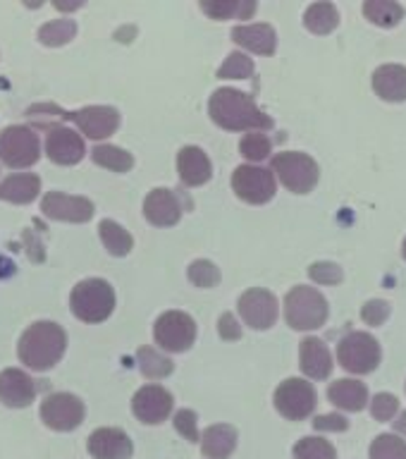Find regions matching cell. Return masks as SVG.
Here are the masks:
<instances>
[{
	"label": "cell",
	"mask_w": 406,
	"mask_h": 459,
	"mask_svg": "<svg viewBox=\"0 0 406 459\" xmlns=\"http://www.w3.org/2000/svg\"><path fill=\"white\" fill-rule=\"evenodd\" d=\"M208 115L218 127L228 132H265L272 129V120L256 106L249 93L222 86L208 99Z\"/></svg>",
	"instance_id": "obj_1"
},
{
	"label": "cell",
	"mask_w": 406,
	"mask_h": 459,
	"mask_svg": "<svg viewBox=\"0 0 406 459\" xmlns=\"http://www.w3.org/2000/svg\"><path fill=\"white\" fill-rule=\"evenodd\" d=\"M67 350L65 330L53 321H39L24 330L20 337V361L27 364L31 371H48L63 359Z\"/></svg>",
	"instance_id": "obj_2"
},
{
	"label": "cell",
	"mask_w": 406,
	"mask_h": 459,
	"mask_svg": "<svg viewBox=\"0 0 406 459\" xmlns=\"http://www.w3.org/2000/svg\"><path fill=\"white\" fill-rule=\"evenodd\" d=\"M72 314L84 323H103L115 308V290L108 280H82L70 297Z\"/></svg>",
	"instance_id": "obj_3"
},
{
	"label": "cell",
	"mask_w": 406,
	"mask_h": 459,
	"mask_svg": "<svg viewBox=\"0 0 406 459\" xmlns=\"http://www.w3.org/2000/svg\"><path fill=\"white\" fill-rule=\"evenodd\" d=\"M285 318L294 330H318L328 321V301L315 287L297 285L285 297Z\"/></svg>",
	"instance_id": "obj_4"
},
{
	"label": "cell",
	"mask_w": 406,
	"mask_h": 459,
	"mask_svg": "<svg viewBox=\"0 0 406 459\" xmlns=\"http://www.w3.org/2000/svg\"><path fill=\"white\" fill-rule=\"evenodd\" d=\"M271 168L275 178L289 189L292 194H308L314 192L321 178V168L314 158L301 151H285L275 153L271 160Z\"/></svg>",
	"instance_id": "obj_5"
},
{
	"label": "cell",
	"mask_w": 406,
	"mask_h": 459,
	"mask_svg": "<svg viewBox=\"0 0 406 459\" xmlns=\"http://www.w3.org/2000/svg\"><path fill=\"white\" fill-rule=\"evenodd\" d=\"M337 361L344 371L366 376L373 373L380 364V344L371 333H350L337 344Z\"/></svg>",
	"instance_id": "obj_6"
},
{
	"label": "cell",
	"mask_w": 406,
	"mask_h": 459,
	"mask_svg": "<svg viewBox=\"0 0 406 459\" xmlns=\"http://www.w3.org/2000/svg\"><path fill=\"white\" fill-rule=\"evenodd\" d=\"M272 404L289 421H304V419L314 414L315 404H318V394H315V387L308 380L287 378L280 383L275 394H272Z\"/></svg>",
	"instance_id": "obj_7"
},
{
	"label": "cell",
	"mask_w": 406,
	"mask_h": 459,
	"mask_svg": "<svg viewBox=\"0 0 406 459\" xmlns=\"http://www.w3.org/2000/svg\"><path fill=\"white\" fill-rule=\"evenodd\" d=\"M39 156H41V143L34 129L7 127L0 132V160L7 168H14V170L31 168Z\"/></svg>",
	"instance_id": "obj_8"
},
{
	"label": "cell",
	"mask_w": 406,
	"mask_h": 459,
	"mask_svg": "<svg viewBox=\"0 0 406 459\" xmlns=\"http://www.w3.org/2000/svg\"><path fill=\"white\" fill-rule=\"evenodd\" d=\"M232 189L242 201L254 204V206H263L275 196L278 192V182H275V172L258 168V165H239L232 172Z\"/></svg>",
	"instance_id": "obj_9"
},
{
	"label": "cell",
	"mask_w": 406,
	"mask_h": 459,
	"mask_svg": "<svg viewBox=\"0 0 406 459\" xmlns=\"http://www.w3.org/2000/svg\"><path fill=\"white\" fill-rule=\"evenodd\" d=\"M156 344L165 351H186L196 340V323L185 311H165L153 325Z\"/></svg>",
	"instance_id": "obj_10"
},
{
	"label": "cell",
	"mask_w": 406,
	"mask_h": 459,
	"mask_svg": "<svg viewBox=\"0 0 406 459\" xmlns=\"http://www.w3.org/2000/svg\"><path fill=\"white\" fill-rule=\"evenodd\" d=\"M84 414H86L84 402L72 393L48 394L41 404L43 423H46L48 429L60 430V433L79 429L82 421H84Z\"/></svg>",
	"instance_id": "obj_11"
},
{
	"label": "cell",
	"mask_w": 406,
	"mask_h": 459,
	"mask_svg": "<svg viewBox=\"0 0 406 459\" xmlns=\"http://www.w3.org/2000/svg\"><path fill=\"white\" fill-rule=\"evenodd\" d=\"M239 316L244 318L246 325H251L254 330H268L275 325L280 316L278 297L268 290H261V287H254V290H246V292L239 297Z\"/></svg>",
	"instance_id": "obj_12"
},
{
	"label": "cell",
	"mask_w": 406,
	"mask_h": 459,
	"mask_svg": "<svg viewBox=\"0 0 406 459\" xmlns=\"http://www.w3.org/2000/svg\"><path fill=\"white\" fill-rule=\"evenodd\" d=\"M172 407H175L172 394L163 385H156V383L139 387L134 397H132V411H134L139 421L149 423V426L163 423L172 414Z\"/></svg>",
	"instance_id": "obj_13"
},
{
	"label": "cell",
	"mask_w": 406,
	"mask_h": 459,
	"mask_svg": "<svg viewBox=\"0 0 406 459\" xmlns=\"http://www.w3.org/2000/svg\"><path fill=\"white\" fill-rule=\"evenodd\" d=\"M67 120L74 122L79 132L89 139H108L120 127V113L110 106H86L82 110L67 113Z\"/></svg>",
	"instance_id": "obj_14"
},
{
	"label": "cell",
	"mask_w": 406,
	"mask_h": 459,
	"mask_svg": "<svg viewBox=\"0 0 406 459\" xmlns=\"http://www.w3.org/2000/svg\"><path fill=\"white\" fill-rule=\"evenodd\" d=\"M43 215L63 222H86L93 218V204L84 196H70L63 192H48L41 201Z\"/></svg>",
	"instance_id": "obj_15"
},
{
	"label": "cell",
	"mask_w": 406,
	"mask_h": 459,
	"mask_svg": "<svg viewBox=\"0 0 406 459\" xmlns=\"http://www.w3.org/2000/svg\"><path fill=\"white\" fill-rule=\"evenodd\" d=\"M86 153L84 139L70 127H53L46 139V156L57 165H77Z\"/></svg>",
	"instance_id": "obj_16"
},
{
	"label": "cell",
	"mask_w": 406,
	"mask_h": 459,
	"mask_svg": "<svg viewBox=\"0 0 406 459\" xmlns=\"http://www.w3.org/2000/svg\"><path fill=\"white\" fill-rule=\"evenodd\" d=\"M143 215L156 228H172V225H177L179 218H182V204H179L177 194L165 189V186L153 189L146 196V201H143Z\"/></svg>",
	"instance_id": "obj_17"
},
{
	"label": "cell",
	"mask_w": 406,
	"mask_h": 459,
	"mask_svg": "<svg viewBox=\"0 0 406 459\" xmlns=\"http://www.w3.org/2000/svg\"><path fill=\"white\" fill-rule=\"evenodd\" d=\"M134 445L122 429H99L89 436V455L93 459H132Z\"/></svg>",
	"instance_id": "obj_18"
},
{
	"label": "cell",
	"mask_w": 406,
	"mask_h": 459,
	"mask_svg": "<svg viewBox=\"0 0 406 459\" xmlns=\"http://www.w3.org/2000/svg\"><path fill=\"white\" fill-rule=\"evenodd\" d=\"M36 397V383L22 368L0 371V402L5 407H29Z\"/></svg>",
	"instance_id": "obj_19"
},
{
	"label": "cell",
	"mask_w": 406,
	"mask_h": 459,
	"mask_svg": "<svg viewBox=\"0 0 406 459\" xmlns=\"http://www.w3.org/2000/svg\"><path fill=\"white\" fill-rule=\"evenodd\" d=\"M301 373L311 380H325L333 373V354L321 337H304L299 344Z\"/></svg>",
	"instance_id": "obj_20"
},
{
	"label": "cell",
	"mask_w": 406,
	"mask_h": 459,
	"mask_svg": "<svg viewBox=\"0 0 406 459\" xmlns=\"http://www.w3.org/2000/svg\"><path fill=\"white\" fill-rule=\"evenodd\" d=\"M232 41L242 48L258 53V56H272L278 50V34L271 24H239L232 29Z\"/></svg>",
	"instance_id": "obj_21"
},
{
	"label": "cell",
	"mask_w": 406,
	"mask_h": 459,
	"mask_svg": "<svg viewBox=\"0 0 406 459\" xmlns=\"http://www.w3.org/2000/svg\"><path fill=\"white\" fill-rule=\"evenodd\" d=\"M177 170L179 178L186 186H201L206 185L208 179L213 178V165L206 151L199 146H185L177 153Z\"/></svg>",
	"instance_id": "obj_22"
},
{
	"label": "cell",
	"mask_w": 406,
	"mask_h": 459,
	"mask_svg": "<svg viewBox=\"0 0 406 459\" xmlns=\"http://www.w3.org/2000/svg\"><path fill=\"white\" fill-rule=\"evenodd\" d=\"M373 91L383 100L402 103L406 100V67L404 65H380L373 72Z\"/></svg>",
	"instance_id": "obj_23"
},
{
	"label": "cell",
	"mask_w": 406,
	"mask_h": 459,
	"mask_svg": "<svg viewBox=\"0 0 406 459\" xmlns=\"http://www.w3.org/2000/svg\"><path fill=\"white\" fill-rule=\"evenodd\" d=\"M237 429L229 423H215L201 433V452L208 459H228L237 450Z\"/></svg>",
	"instance_id": "obj_24"
},
{
	"label": "cell",
	"mask_w": 406,
	"mask_h": 459,
	"mask_svg": "<svg viewBox=\"0 0 406 459\" xmlns=\"http://www.w3.org/2000/svg\"><path fill=\"white\" fill-rule=\"evenodd\" d=\"M328 400L344 411H361L368 404V387L357 378H340L330 383Z\"/></svg>",
	"instance_id": "obj_25"
},
{
	"label": "cell",
	"mask_w": 406,
	"mask_h": 459,
	"mask_svg": "<svg viewBox=\"0 0 406 459\" xmlns=\"http://www.w3.org/2000/svg\"><path fill=\"white\" fill-rule=\"evenodd\" d=\"M41 192V179L24 172V175H10L0 182V199L10 204H31Z\"/></svg>",
	"instance_id": "obj_26"
},
{
	"label": "cell",
	"mask_w": 406,
	"mask_h": 459,
	"mask_svg": "<svg viewBox=\"0 0 406 459\" xmlns=\"http://www.w3.org/2000/svg\"><path fill=\"white\" fill-rule=\"evenodd\" d=\"M340 24V13L333 3H314L308 5V10L304 13V27L311 31V34L325 36L333 34Z\"/></svg>",
	"instance_id": "obj_27"
},
{
	"label": "cell",
	"mask_w": 406,
	"mask_h": 459,
	"mask_svg": "<svg viewBox=\"0 0 406 459\" xmlns=\"http://www.w3.org/2000/svg\"><path fill=\"white\" fill-rule=\"evenodd\" d=\"M366 20H371L376 27L393 29L404 20V5L394 0H366L364 3Z\"/></svg>",
	"instance_id": "obj_28"
},
{
	"label": "cell",
	"mask_w": 406,
	"mask_h": 459,
	"mask_svg": "<svg viewBox=\"0 0 406 459\" xmlns=\"http://www.w3.org/2000/svg\"><path fill=\"white\" fill-rule=\"evenodd\" d=\"M256 3L254 0H215V3H201V10L211 17V20L225 22L232 17L239 20H249L251 14L256 13Z\"/></svg>",
	"instance_id": "obj_29"
},
{
	"label": "cell",
	"mask_w": 406,
	"mask_h": 459,
	"mask_svg": "<svg viewBox=\"0 0 406 459\" xmlns=\"http://www.w3.org/2000/svg\"><path fill=\"white\" fill-rule=\"evenodd\" d=\"M99 235L103 247L108 249V254H113V256H127L132 247H134L132 235L115 221H100Z\"/></svg>",
	"instance_id": "obj_30"
},
{
	"label": "cell",
	"mask_w": 406,
	"mask_h": 459,
	"mask_svg": "<svg viewBox=\"0 0 406 459\" xmlns=\"http://www.w3.org/2000/svg\"><path fill=\"white\" fill-rule=\"evenodd\" d=\"M93 163L100 165V168H108L113 172H129L132 165H134V158L132 153H127L125 149H117V146H110V143H100L91 151Z\"/></svg>",
	"instance_id": "obj_31"
},
{
	"label": "cell",
	"mask_w": 406,
	"mask_h": 459,
	"mask_svg": "<svg viewBox=\"0 0 406 459\" xmlns=\"http://www.w3.org/2000/svg\"><path fill=\"white\" fill-rule=\"evenodd\" d=\"M136 361H139V368L146 378L151 380H160L168 378L175 368L170 359L163 357L160 351H156L153 347H142V350L136 351Z\"/></svg>",
	"instance_id": "obj_32"
},
{
	"label": "cell",
	"mask_w": 406,
	"mask_h": 459,
	"mask_svg": "<svg viewBox=\"0 0 406 459\" xmlns=\"http://www.w3.org/2000/svg\"><path fill=\"white\" fill-rule=\"evenodd\" d=\"M74 34H77L74 20H53L39 29V41L43 46H65L74 39Z\"/></svg>",
	"instance_id": "obj_33"
},
{
	"label": "cell",
	"mask_w": 406,
	"mask_h": 459,
	"mask_svg": "<svg viewBox=\"0 0 406 459\" xmlns=\"http://www.w3.org/2000/svg\"><path fill=\"white\" fill-rule=\"evenodd\" d=\"M292 455L294 459H337L335 445L325 437H301Z\"/></svg>",
	"instance_id": "obj_34"
},
{
	"label": "cell",
	"mask_w": 406,
	"mask_h": 459,
	"mask_svg": "<svg viewBox=\"0 0 406 459\" xmlns=\"http://www.w3.org/2000/svg\"><path fill=\"white\" fill-rule=\"evenodd\" d=\"M371 459H406V440L397 433H383L371 443Z\"/></svg>",
	"instance_id": "obj_35"
},
{
	"label": "cell",
	"mask_w": 406,
	"mask_h": 459,
	"mask_svg": "<svg viewBox=\"0 0 406 459\" xmlns=\"http://www.w3.org/2000/svg\"><path fill=\"white\" fill-rule=\"evenodd\" d=\"M239 151H242V156L251 163H261L265 158H271L272 153V142L263 132H249V134L242 136V142H239Z\"/></svg>",
	"instance_id": "obj_36"
},
{
	"label": "cell",
	"mask_w": 406,
	"mask_h": 459,
	"mask_svg": "<svg viewBox=\"0 0 406 459\" xmlns=\"http://www.w3.org/2000/svg\"><path fill=\"white\" fill-rule=\"evenodd\" d=\"M256 65L246 53H229L218 70V79H249L254 77Z\"/></svg>",
	"instance_id": "obj_37"
},
{
	"label": "cell",
	"mask_w": 406,
	"mask_h": 459,
	"mask_svg": "<svg viewBox=\"0 0 406 459\" xmlns=\"http://www.w3.org/2000/svg\"><path fill=\"white\" fill-rule=\"evenodd\" d=\"M186 278H189V282H192L194 287H203V290H208V287H215L220 282V268L215 264H211V261H206V258H199V261H194V264L189 265Z\"/></svg>",
	"instance_id": "obj_38"
},
{
	"label": "cell",
	"mask_w": 406,
	"mask_h": 459,
	"mask_svg": "<svg viewBox=\"0 0 406 459\" xmlns=\"http://www.w3.org/2000/svg\"><path fill=\"white\" fill-rule=\"evenodd\" d=\"M371 414L376 421H393L400 414V400L393 393H378L371 402Z\"/></svg>",
	"instance_id": "obj_39"
},
{
	"label": "cell",
	"mask_w": 406,
	"mask_h": 459,
	"mask_svg": "<svg viewBox=\"0 0 406 459\" xmlns=\"http://www.w3.org/2000/svg\"><path fill=\"white\" fill-rule=\"evenodd\" d=\"M308 278L318 282V285H340L344 280L342 268L337 264H330V261H318L308 268Z\"/></svg>",
	"instance_id": "obj_40"
},
{
	"label": "cell",
	"mask_w": 406,
	"mask_h": 459,
	"mask_svg": "<svg viewBox=\"0 0 406 459\" xmlns=\"http://www.w3.org/2000/svg\"><path fill=\"white\" fill-rule=\"evenodd\" d=\"M172 423H175L179 436H185V440H189V443H201L199 426H196L199 423L196 411H192V409H179L175 419H172Z\"/></svg>",
	"instance_id": "obj_41"
},
{
	"label": "cell",
	"mask_w": 406,
	"mask_h": 459,
	"mask_svg": "<svg viewBox=\"0 0 406 459\" xmlns=\"http://www.w3.org/2000/svg\"><path fill=\"white\" fill-rule=\"evenodd\" d=\"M387 316H390V304L383 299H371L368 304H364V308H361V318H364L368 325H380V323H385Z\"/></svg>",
	"instance_id": "obj_42"
},
{
	"label": "cell",
	"mask_w": 406,
	"mask_h": 459,
	"mask_svg": "<svg viewBox=\"0 0 406 459\" xmlns=\"http://www.w3.org/2000/svg\"><path fill=\"white\" fill-rule=\"evenodd\" d=\"M314 429L321 430V433H342V430L350 429V421L347 416L342 414H325V416H315L314 419Z\"/></svg>",
	"instance_id": "obj_43"
},
{
	"label": "cell",
	"mask_w": 406,
	"mask_h": 459,
	"mask_svg": "<svg viewBox=\"0 0 406 459\" xmlns=\"http://www.w3.org/2000/svg\"><path fill=\"white\" fill-rule=\"evenodd\" d=\"M218 333H220L222 340H239V337H242V325H239V321L228 311V314H222L220 321H218Z\"/></svg>",
	"instance_id": "obj_44"
},
{
	"label": "cell",
	"mask_w": 406,
	"mask_h": 459,
	"mask_svg": "<svg viewBox=\"0 0 406 459\" xmlns=\"http://www.w3.org/2000/svg\"><path fill=\"white\" fill-rule=\"evenodd\" d=\"M394 430H397L400 436L406 437V411H402V414L397 416V421H394Z\"/></svg>",
	"instance_id": "obj_45"
},
{
	"label": "cell",
	"mask_w": 406,
	"mask_h": 459,
	"mask_svg": "<svg viewBox=\"0 0 406 459\" xmlns=\"http://www.w3.org/2000/svg\"><path fill=\"white\" fill-rule=\"evenodd\" d=\"M84 3L82 0H77V3H56L57 10H77V7H82Z\"/></svg>",
	"instance_id": "obj_46"
},
{
	"label": "cell",
	"mask_w": 406,
	"mask_h": 459,
	"mask_svg": "<svg viewBox=\"0 0 406 459\" xmlns=\"http://www.w3.org/2000/svg\"><path fill=\"white\" fill-rule=\"evenodd\" d=\"M402 256H404V261H406V239H404V244H402Z\"/></svg>",
	"instance_id": "obj_47"
}]
</instances>
